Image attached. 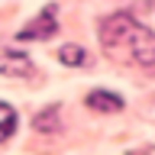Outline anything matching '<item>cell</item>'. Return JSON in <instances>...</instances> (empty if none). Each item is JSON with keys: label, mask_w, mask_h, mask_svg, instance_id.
Masks as SVG:
<instances>
[{"label": "cell", "mask_w": 155, "mask_h": 155, "mask_svg": "<svg viewBox=\"0 0 155 155\" xmlns=\"http://www.w3.org/2000/svg\"><path fill=\"white\" fill-rule=\"evenodd\" d=\"M100 45L120 61L155 65V32L129 13H113L100 26Z\"/></svg>", "instance_id": "cell-1"}, {"label": "cell", "mask_w": 155, "mask_h": 155, "mask_svg": "<svg viewBox=\"0 0 155 155\" xmlns=\"http://www.w3.org/2000/svg\"><path fill=\"white\" fill-rule=\"evenodd\" d=\"M55 29H58V26H55V7H45L26 29H19V32H16V39H23V42H32V39H48V36H55Z\"/></svg>", "instance_id": "cell-2"}, {"label": "cell", "mask_w": 155, "mask_h": 155, "mask_svg": "<svg viewBox=\"0 0 155 155\" xmlns=\"http://www.w3.org/2000/svg\"><path fill=\"white\" fill-rule=\"evenodd\" d=\"M0 71L7 78H26V74H32V61L23 52H7L0 58Z\"/></svg>", "instance_id": "cell-3"}, {"label": "cell", "mask_w": 155, "mask_h": 155, "mask_svg": "<svg viewBox=\"0 0 155 155\" xmlns=\"http://www.w3.org/2000/svg\"><path fill=\"white\" fill-rule=\"evenodd\" d=\"M87 107L104 110V113H116V110H123V97L107 94V91H94V94H87Z\"/></svg>", "instance_id": "cell-4"}, {"label": "cell", "mask_w": 155, "mask_h": 155, "mask_svg": "<svg viewBox=\"0 0 155 155\" xmlns=\"http://www.w3.org/2000/svg\"><path fill=\"white\" fill-rule=\"evenodd\" d=\"M13 129H16V113H13V107H10V104H0V142L10 139Z\"/></svg>", "instance_id": "cell-5"}, {"label": "cell", "mask_w": 155, "mask_h": 155, "mask_svg": "<svg viewBox=\"0 0 155 155\" xmlns=\"http://www.w3.org/2000/svg\"><path fill=\"white\" fill-rule=\"evenodd\" d=\"M58 58H61L65 65H84V61H87V55H84L81 45H65L61 52H58Z\"/></svg>", "instance_id": "cell-6"}, {"label": "cell", "mask_w": 155, "mask_h": 155, "mask_svg": "<svg viewBox=\"0 0 155 155\" xmlns=\"http://www.w3.org/2000/svg\"><path fill=\"white\" fill-rule=\"evenodd\" d=\"M36 129H42V133H52V129H58V113H55V110H45V113L36 120Z\"/></svg>", "instance_id": "cell-7"}]
</instances>
